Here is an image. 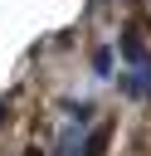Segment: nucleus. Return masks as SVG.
Wrapping results in <instances>:
<instances>
[{"label":"nucleus","mask_w":151,"mask_h":156,"mask_svg":"<svg viewBox=\"0 0 151 156\" xmlns=\"http://www.w3.org/2000/svg\"><path fill=\"white\" fill-rule=\"evenodd\" d=\"M122 54H127L136 68H146V39H141L136 29H122Z\"/></svg>","instance_id":"obj_1"},{"label":"nucleus","mask_w":151,"mask_h":156,"mask_svg":"<svg viewBox=\"0 0 151 156\" xmlns=\"http://www.w3.org/2000/svg\"><path fill=\"white\" fill-rule=\"evenodd\" d=\"M122 93H132V98H146V93H151V73H146V68L127 73V78H122Z\"/></svg>","instance_id":"obj_2"},{"label":"nucleus","mask_w":151,"mask_h":156,"mask_svg":"<svg viewBox=\"0 0 151 156\" xmlns=\"http://www.w3.org/2000/svg\"><path fill=\"white\" fill-rule=\"evenodd\" d=\"M107 141H112V127H97V132L88 136V146H83V156H107Z\"/></svg>","instance_id":"obj_3"},{"label":"nucleus","mask_w":151,"mask_h":156,"mask_svg":"<svg viewBox=\"0 0 151 156\" xmlns=\"http://www.w3.org/2000/svg\"><path fill=\"white\" fill-rule=\"evenodd\" d=\"M93 68L107 73V68H112V49H97V54H93Z\"/></svg>","instance_id":"obj_4"},{"label":"nucleus","mask_w":151,"mask_h":156,"mask_svg":"<svg viewBox=\"0 0 151 156\" xmlns=\"http://www.w3.org/2000/svg\"><path fill=\"white\" fill-rule=\"evenodd\" d=\"M5 117H10V107H5V102H0V122H5Z\"/></svg>","instance_id":"obj_5"},{"label":"nucleus","mask_w":151,"mask_h":156,"mask_svg":"<svg viewBox=\"0 0 151 156\" xmlns=\"http://www.w3.org/2000/svg\"><path fill=\"white\" fill-rule=\"evenodd\" d=\"M29 156H39V151H29Z\"/></svg>","instance_id":"obj_6"}]
</instances>
